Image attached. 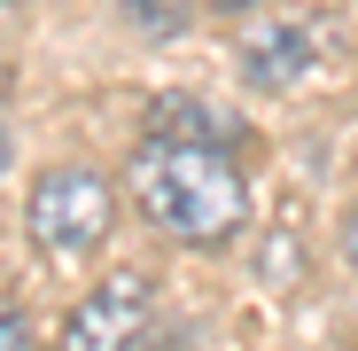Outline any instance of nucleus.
<instances>
[{
	"mask_svg": "<svg viewBox=\"0 0 358 351\" xmlns=\"http://www.w3.org/2000/svg\"><path fill=\"white\" fill-rule=\"evenodd\" d=\"M133 203H141V219L156 234H171L187 250H218L250 219V180L234 172V156L218 141L148 133L141 156H133Z\"/></svg>",
	"mask_w": 358,
	"mask_h": 351,
	"instance_id": "obj_1",
	"label": "nucleus"
},
{
	"mask_svg": "<svg viewBox=\"0 0 358 351\" xmlns=\"http://www.w3.org/2000/svg\"><path fill=\"white\" fill-rule=\"evenodd\" d=\"M109 219H117V195H109V180L94 164H55V172H39L31 195H24L31 242L55 250V258H86L109 234Z\"/></svg>",
	"mask_w": 358,
	"mask_h": 351,
	"instance_id": "obj_2",
	"label": "nucleus"
},
{
	"mask_svg": "<svg viewBox=\"0 0 358 351\" xmlns=\"http://www.w3.org/2000/svg\"><path fill=\"white\" fill-rule=\"evenodd\" d=\"M148 328H156L148 281H141V273H109V281H94V297L71 305L63 343H78V351H125V343H141Z\"/></svg>",
	"mask_w": 358,
	"mask_h": 351,
	"instance_id": "obj_3",
	"label": "nucleus"
},
{
	"mask_svg": "<svg viewBox=\"0 0 358 351\" xmlns=\"http://www.w3.org/2000/svg\"><path fill=\"white\" fill-rule=\"evenodd\" d=\"M312 71V32L304 24H257L242 32V78L250 86H296Z\"/></svg>",
	"mask_w": 358,
	"mask_h": 351,
	"instance_id": "obj_4",
	"label": "nucleus"
},
{
	"mask_svg": "<svg viewBox=\"0 0 358 351\" xmlns=\"http://www.w3.org/2000/svg\"><path fill=\"white\" fill-rule=\"evenodd\" d=\"M148 133H171V141H218V149H242V117L203 102V94H156L148 102Z\"/></svg>",
	"mask_w": 358,
	"mask_h": 351,
	"instance_id": "obj_5",
	"label": "nucleus"
},
{
	"mask_svg": "<svg viewBox=\"0 0 358 351\" xmlns=\"http://www.w3.org/2000/svg\"><path fill=\"white\" fill-rule=\"evenodd\" d=\"M117 8H125L148 39H179V32H187V8H195V0H117Z\"/></svg>",
	"mask_w": 358,
	"mask_h": 351,
	"instance_id": "obj_6",
	"label": "nucleus"
},
{
	"mask_svg": "<svg viewBox=\"0 0 358 351\" xmlns=\"http://www.w3.org/2000/svg\"><path fill=\"white\" fill-rule=\"evenodd\" d=\"M265 273H273V289H288V273H296V242H280V234H273V242H265Z\"/></svg>",
	"mask_w": 358,
	"mask_h": 351,
	"instance_id": "obj_7",
	"label": "nucleus"
},
{
	"mask_svg": "<svg viewBox=\"0 0 358 351\" xmlns=\"http://www.w3.org/2000/svg\"><path fill=\"white\" fill-rule=\"evenodd\" d=\"M0 336H8V351H24V343H31V328H24V312H16V305H8V320H0Z\"/></svg>",
	"mask_w": 358,
	"mask_h": 351,
	"instance_id": "obj_8",
	"label": "nucleus"
},
{
	"mask_svg": "<svg viewBox=\"0 0 358 351\" xmlns=\"http://www.w3.org/2000/svg\"><path fill=\"white\" fill-rule=\"evenodd\" d=\"M343 258L358 266V211H350V226H343Z\"/></svg>",
	"mask_w": 358,
	"mask_h": 351,
	"instance_id": "obj_9",
	"label": "nucleus"
},
{
	"mask_svg": "<svg viewBox=\"0 0 358 351\" xmlns=\"http://www.w3.org/2000/svg\"><path fill=\"white\" fill-rule=\"evenodd\" d=\"M218 8H250V0H218Z\"/></svg>",
	"mask_w": 358,
	"mask_h": 351,
	"instance_id": "obj_10",
	"label": "nucleus"
}]
</instances>
